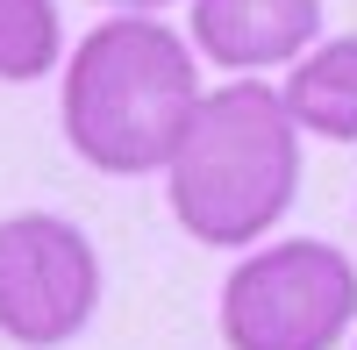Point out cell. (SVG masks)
Listing matches in <instances>:
<instances>
[{"instance_id": "cell-1", "label": "cell", "mask_w": 357, "mask_h": 350, "mask_svg": "<svg viewBox=\"0 0 357 350\" xmlns=\"http://www.w3.org/2000/svg\"><path fill=\"white\" fill-rule=\"evenodd\" d=\"M193 50L158 15H107L72 43L57 114H65V143L93 172H114V179L165 172L193 129Z\"/></svg>"}, {"instance_id": "cell-2", "label": "cell", "mask_w": 357, "mask_h": 350, "mask_svg": "<svg viewBox=\"0 0 357 350\" xmlns=\"http://www.w3.org/2000/svg\"><path fill=\"white\" fill-rule=\"evenodd\" d=\"M165 200L193 243L243 250L272 236L301 193V129L286 114V93L264 79H229L200 93L193 129L165 165Z\"/></svg>"}, {"instance_id": "cell-3", "label": "cell", "mask_w": 357, "mask_h": 350, "mask_svg": "<svg viewBox=\"0 0 357 350\" xmlns=\"http://www.w3.org/2000/svg\"><path fill=\"white\" fill-rule=\"evenodd\" d=\"M357 322V265L321 243H264L222 279V343L229 350H336Z\"/></svg>"}, {"instance_id": "cell-4", "label": "cell", "mask_w": 357, "mask_h": 350, "mask_svg": "<svg viewBox=\"0 0 357 350\" xmlns=\"http://www.w3.org/2000/svg\"><path fill=\"white\" fill-rule=\"evenodd\" d=\"M100 307V250L65 215H8L0 222V336L22 350L72 343Z\"/></svg>"}, {"instance_id": "cell-5", "label": "cell", "mask_w": 357, "mask_h": 350, "mask_svg": "<svg viewBox=\"0 0 357 350\" xmlns=\"http://www.w3.org/2000/svg\"><path fill=\"white\" fill-rule=\"evenodd\" d=\"M321 36V0H193V50L222 72L301 65Z\"/></svg>"}, {"instance_id": "cell-6", "label": "cell", "mask_w": 357, "mask_h": 350, "mask_svg": "<svg viewBox=\"0 0 357 350\" xmlns=\"http://www.w3.org/2000/svg\"><path fill=\"white\" fill-rule=\"evenodd\" d=\"M286 114L293 129H314L329 143H357V36H336L301 57V72L286 86Z\"/></svg>"}, {"instance_id": "cell-7", "label": "cell", "mask_w": 357, "mask_h": 350, "mask_svg": "<svg viewBox=\"0 0 357 350\" xmlns=\"http://www.w3.org/2000/svg\"><path fill=\"white\" fill-rule=\"evenodd\" d=\"M65 29H57V0H0V79H43L57 72Z\"/></svg>"}, {"instance_id": "cell-8", "label": "cell", "mask_w": 357, "mask_h": 350, "mask_svg": "<svg viewBox=\"0 0 357 350\" xmlns=\"http://www.w3.org/2000/svg\"><path fill=\"white\" fill-rule=\"evenodd\" d=\"M100 8H122V15H151V8H172V0H100Z\"/></svg>"}]
</instances>
